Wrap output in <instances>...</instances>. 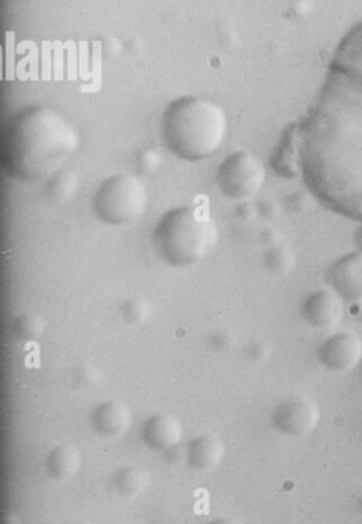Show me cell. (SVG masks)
<instances>
[{"label":"cell","instance_id":"obj_1","mask_svg":"<svg viewBox=\"0 0 362 524\" xmlns=\"http://www.w3.org/2000/svg\"><path fill=\"white\" fill-rule=\"evenodd\" d=\"M298 132L310 192L335 212L362 218V22L339 43L320 100Z\"/></svg>","mask_w":362,"mask_h":524},{"label":"cell","instance_id":"obj_2","mask_svg":"<svg viewBox=\"0 0 362 524\" xmlns=\"http://www.w3.org/2000/svg\"><path fill=\"white\" fill-rule=\"evenodd\" d=\"M80 148L76 126L50 106H30L8 123L2 137V166L14 180H50Z\"/></svg>","mask_w":362,"mask_h":524},{"label":"cell","instance_id":"obj_3","mask_svg":"<svg viewBox=\"0 0 362 524\" xmlns=\"http://www.w3.org/2000/svg\"><path fill=\"white\" fill-rule=\"evenodd\" d=\"M162 132L166 148L175 157L185 161L206 160L226 143L228 112L208 97H181L166 108Z\"/></svg>","mask_w":362,"mask_h":524},{"label":"cell","instance_id":"obj_4","mask_svg":"<svg viewBox=\"0 0 362 524\" xmlns=\"http://www.w3.org/2000/svg\"><path fill=\"white\" fill-rule=\"evenodd\" d=\"M218 243V229L208 210L183 206L169 210L154 230L158 256L171 267L194 266Z\"/></svg>","mask_w":362,"mask_h":524},{"label":"cell","instance_id":"obj_5","mask_svg":"<svg viewBox=\"0 0 362 524\" xmlns=\"http://www.w3.org/2000/svg\"><path fill=\"white\" fill-rule=\"evenodd\" d=\"M149 192L139 175L116 174L102 181L94 197V210L100 221L126 226L145 215Z\"/></svg>","mask_w":362,"mask_h":524},{"label":"cell","instance_id":"obj_6","mask_svg":"<svg viewBox=\"0 0 362 524\" xmlns=\"http://www.w3.org/2000/svg\"><path fill=\"white\" fill-rule=\"evenodd\" d=\"M267 171L263 161L249 151H238L221 163L217 172V183L226 197L231 200H252L260 194L266 183Z\"/></svg>","mask_w":362,"mask_h":524},{"label":"cell","instance_id":"obj_7","mask_svg":"<svg viewBox=\"0 0 362 524\" xmlns=\"http://www.w3.org/2000/svg\"><path fill=\"white\" fill-rule=\"evenodd\" d=\"M320 405L312 397L292 394L281 400L272 413V423L284 436L304 437L320 425Z\"/></svg>","mask_w":362,"mask_h":524},{"label":"cell","instance_id":"obj_8","mask_svg":"<svg viewBox=\"0 0 362 524\" xmlns=\"http://www.w3.org/2000/svg\"><path fill=\"white\" fill-rule=\"evenodd\" d=\"M321 364L332 371H352L362 362V339L353 331L329 336L318 348Z\"/></svg>","mask_w":362,"mask_h":524},{"label":"cell","instance_id":"obj_9","mask_svg":"<svg viewBox=\"0 0 362 524\" xmlns=\"http://www.w3.org/2000/svg\"><path fill=\"white\" fill-rule=\"evenodd\" d=\"M347 302L335 290L320 289L310 293L303 305V315L310 327L332 330L343 322Z\"/></svg>","mask_w":362,"mask_h":524},{"label":"cell","instance_id":"obj_10","mask_svg":"<svg viewBox=\"0 0 362 524\" xmlns=\"http://www.w3.org/2000/svg\"><path fill=\"white\" fill-rule=\"evenodd\" d=\"M330 287L344 301H361L362 299V252L349 253L339 258L329 270Z\"/></svg>","mask_w":362,"mask_h":524},{"label":"cell","instance_id":"obj_11","mask_svg":"<svg viewBox=\"0 0 362 524\" xmlns=\"http://www.w3.org/2000/svg\"><path fill=\"white\" fill-rule=\"evenodd\" d=\"M93 428L97 434L106 439H117L131 430L134 416L128 403L122 400H106L100 403L91 416Z\"/></svg>","mask_w":362,"mask_h":524},{"label":"cell","instance_id":"obj_12","mask_svg":"<svg viewBox=\"0 0 362 524\" xmlns=\"http://www.w3.org/2000/svg\"><path fill=\"white\" fill-rule=\"evenodd\" d=\"M142 439L152 451H171L177 448L183 439V425L180 419L172 414H154L143 425Z\"/></svg>","mask_w":362,"mask_h":524},{"label":"cell","instance_id":"obj_13","mask_svg":"<svg viewBox=\"0 0 362 524\" xmlns=\"http://www.w3.org/2000/svg\"><path fill=\"white\" fill-rule=\"evenodd\" d=\"M226 446L215 434L194 437L186 448V463L195 471H211L223 462Z\"/></svg>","mask_w":362,"mask_h":524},{"label":"cell","instance_id":"obj_14","mask_svg":"<svg viewBox=\"0 0 362 524\" xmlns=\"http://www.w3.org/2000/svg\"><path fill=\"white\" fill-rule=\"evenodd\" d=\"M270 164L280 177L298 178L303 175V158H301L298 125L287 129L274 157L270 158Z\"/></svg>","mask_w":362,"mask_h":524},{"label":"cell","instance_id":"obj_15","mask_svg":"<svg viewBox=\"0 0 362 524\" xmlns=\"http://www.w3.org/2000/svg\"><path fill=\"white\" fill-rule=\"evenodd\" d=\"M82 465V451L70 443L51 449L47 457L48 474L51 479L59 480V482L74 479L82 469Z\"/></svg>","mask_w":362,"mask_h":524},{"label":"cell","instance_id":"obj_16","mask_svg":"<svg viewBox=\"0 0 362 524\" xmlns=\"http://www.w3.org/2000/svg\"><path fill=\"white\" fill-rule=\"evenodd\" d=\"M112 486L125 498L139 497L149 486V475L139 466H126L116 472Z\"/></svg>","mask_w":362,"mask_h":524},{"label":"cell","instance_id":"obj_17","mask_svg":"<svg viewBox=\"0 0 362 524\" xmlns=\"http://www.w3.org/2000/svg\"><path fill=\"white\" fill-rule=\"evenodd\" d=\"M79 190V177L73 171L62 169L48 180V197L56 203L70 201Z\"/></svg>","mask_w":362,"mask_h":524},{"label":"cell","instance_id":"obj_18","mask_svg":"<svg viewBox=\"0 0 362 524\" xmlns=\"http://www.w3.org/2000/svg\"><path fill=\"white\" fill-rule=\"evenodd\" d=\"M264 266L275 276H289L295 269V255L283 244L267 247Z\"/></svg>","mask_w":362,"mask_h":524},{"label":"cell","instance_id":"obj_19","mask_svg":"<svg viewBox=\"0 0 362 524\" xmlns=\"http://www.w3.org/2000/svg\"><path fill=\"white\" fill-rule=\"evenodd\" d=\"M14 335L25 342H34L42 338L45 321L37 313L27 312L17 316L13 324Z\"/></svg>","mask_w":362,"mask_h":524},{"label":"cell","instance_id":"obj_20","mask_svg":"<svg viewBox=\"0 0 362 524\" xmlns=\"http://www.w3.org/2000/svg\"><path fill=\"white\" fill-rule=\"evenodd\" d=\"M162 164V154L155 148L143 149L135 157V169H137V174L142 175V177H151V175L157 174L162 168Z\"/></svg>","mask_w":362,"mask_h":524},{"label":"cell","instance_id":"obj_21","mask_svg":"<svg viewBox=\"0 0 362 524\" xmlns=\"http://www.w3.org/2000/svg\"><path fill=\"white\" fill-rule=\"evenodd\" d=\"M123 319L129 324H142L149 315V307L143 299H128L120 307Z\"/></svg>","mask_w":362,"mask_h":524},{"label":"cell","instance_id":"obj_22","mask_svg":"<svg viewBox=\"0 0 362 524\" xmlns=\"http://www.w3.org/2000/svg\"><path fill=\"white\" fill-rule=\"evenodd\" d=\"M312 195H310V192H307V190H297V192L289 195V197H287V206H289L290 212L306 213L307 210L312 209Z\"/></svg>","mask_w":362,"mask_h":524},{"label":"cell","instance_id":"obj_23","mask_svg":"<svg viewBox=\"0 0 362 524\" xmlns=\"http://www.w3.org/2000/svg\"><path fill=\"white\" fill-rule=\"evenodd\" d=\"M257 207L258 215H261V217L266 218V220L269 221L278 218V215H280L281 212L280 203H278L275 198H263V200L258 201Z\"/></svg>","mask_w":362,"mask_h":524},{"label":"cell","instance_id":"obj_24","mask_svg":"<svg viewBox=\"0 0 362 524\" xmlns=\"http://www.w3.org/2000/svg\"><path fill=\"white\" fill-rule=\"evenodd\" d=\"M235 215L243 223H251L258 215L257 203H254L252 200L240 201L237 204V209H235Z\"/></svg>","mask_w":362,"mask_h":524},{"label":"cell","instance_id":"obj_25","mask_svg":"<svg viewBox=\"0 0 362 524\" xmlns=\"http://www.w3.org/2000/svg\"><path fill=\"white\" fill-rule=\"evenodd\" d=\"M261 241H263L267 247L277 246V244H280V235H278L275 229H266L261 233Z\"/></svg>","mask_w":362,"mask_h":524},{"label":"cell","instance_id":"obj_26","mask_svg":"<svg viewBox=\"0 0 362 524\" xmlns=\"http://www.w3.org/2000/svg\"><path fill=\"white\" fill-rule=\"evenodd\" d=\"M350 313L362 318V299L361 301L349 302Z\"/></svg>","mask_w":362,"mask_h":524},{"label":"cell","instance_id":"obj_27","mask_svg":"<svg viewBox=\"0 0 362 524\" xmlns=\"http://www.w3.org/2000/svg\"><path fill=\"white\" fill-rule=\"evenodd\" d=\"M2 524H22L20 523L19 517L14 514L2 515Z\"/></svg>","mask_w":362,"mask_h":524},{"label":"cell","instance_id":"obj_28","mask_svg":"<svg viewBox=\"0 0 362 524\" xmlns=\"http://www.w3.org/2000/svg\"><path fill=\"white\" fill-rule=\"evenodd\" d=\"M355 244L356 247H358L359 252H362V221L355 232Z\"/></svg>","mask_w":362,"mask_h":524},{"label":"cell","instance_id":"obj_29","mask_svg":"<svg viewBox=\"0 0 362 524\" xmlns=\"http://www.w3.org/2000/svg\"><path fill=\"white\" fill-rule=\"evenodd\" d=\"M205 524H243L240 521L232 520V518H217V520L208 521Z\"/></svg>","mask_w":362,"mask_h":524},{"label":"cell","instance_id":"obj_30","mask_svg":"<svg viewBox=\"0 0 362 524\" xmlns=\"http://www.w3.org/2000/svg\"><path fill=\"white\" fill-rule=\"evenodd\" d=\"M74 524H91L89 521H77V523Z\"/></svg>","mask_w":362,"mask_h":524},{"label":"cell","instance_id":"obj_31","mask_svg":"<svg viewBox=\"0 0 362 524\" xmlns=\"http://www.w3.org/2000/svg\"><path fill=\"white\" fill-rule=\"evenodd\" d=\"M359 509H361V512H362V497H361V500H359Z\"/></svg>","mask_w":362,"mask_h":524},{"label":"cell","instance_id":"obj_32","mask_svg":"<svg viewBox=\"0 0 362 524\" xmlns=\"http://www.w3.org/2000/svg\"><path fill=\"white\" fill-rule=\"evenodd\" d=\"M42 524H57V523H42Z\"/></svg>","mask_w":362,"mask_h":524}]
</instances>
